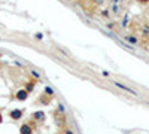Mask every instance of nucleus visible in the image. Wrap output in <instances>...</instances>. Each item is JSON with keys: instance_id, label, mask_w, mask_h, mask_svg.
Wrapping results in <instances>:
<instances>
[{"instance_id": "nucleus-1", "label": "nucleus", "mask_w": 149, "mask_h": 134, "mask_svg": "<svg viewBox=\"0 0 149 134\" xmlns=\"http://www.w3.org/2000/svg\"><path fill=\"white\" fill-rule=\"evenodd\" d=\"M112 84L115 85L116 88L122 89V91H125V93H128V94H131V95H134V97H139V93H137V91H134L133 88H130V86H127L125 84H122V82H119V80H112Z\"/></svg>"}, {"instance_id": "nucleus-2", "label": "nucleus", "mask_w": 149, "mask_h": 134, "mask_svg": "<svg viewBox=\"0 0 149 134\" xmlns=\"http://www.w3.org/2000/svg\"><path fill=\"white\" fill-rule=\"evenodd\" d=\"M124 42L127 45H130V46H133V48H136V46L140 45V39L137 37V36H134V34H125L124 36Z\"/></svg>"}, {"instance_id": "nucleus-3", "label": "nucleus", "mask_w": 149, "mask_h": 134, "mask_svg": "<svg viewBox=\"0 0 149 134\" xmlns=\"http://www.w3.org/2000/svg\"><path fill=\"white\" fill-rule=\"evenodd\" d=\"M15 98H16L18 101H25V100L29 98V93L25 91L24 88H21V89H18V91L15 93Z\"/></svg>"}, {"instance_id": "nucleus-4", "label": "nucleus", "mask_w": 149, "mask_h": 134, "mask_svg": "<svg viewBox=\"0 0 149 134\" xmlns=\"http://www.w3.org/2000/svg\"><path fill=\"white\" fill-rule=\"evenodd\" d=\"M31 119L34 122H43V121H45V112H43V110H36L31 115Z\"/></svg>"}, {"instance_id": "nucleus-5", "label": "nucleus", "mask_w": 149, "mask_h": 134, "mask_svg": "<svg viewBox=\"0 0 149 134\" xmlns=\"http://www.w3.org/2000/svg\"><path fill=\"white\" fill-rule=\"evenodd\" d=\"M131 24V16L128 15V14H124L122 15V18H121V21H119V25H121V29H127V27Z\"/></svg>"}, {"instance_id": "nucleus-6", "label": "nucleus", "mask_w": 149, "mask_h": 134, "mask_svg": "<svg viewBox=\"0 0 149 134\" xmlns=\"http://www.w3.org/2000/svg\"><path fill=\"white\" fill-rule=\"evenodd\" d=\"M22 110L21 109H14V110H11L9 112V116H11V119H14V121H18V119H21L22 118Z\"/></svg>"}, {"instance_id": "nucleus-7", "label": "nucleus", "mask_w": 149, "mask_h": 134, "mask_svg": "<svg viewBox=\"0 0 149 134\" xmlns=\"http://www.w3.org/2000/svg\"><path fill=\"white\" fill-rule=\"evenodd\" d=\"M109 11H110V14L112 15H115V16H118L119 14H121V5H118V3H110V6H109Z\"/></svg>"}, {"instance_id": "nucleus-8", "label": "nucleus", "mask_w": 149, "mask_h": 134, "mask_svg": "<svg viewBox=\"0 0 149 134\" xmlns=\"http://www.w3.org/2000/svg\"><path fill=\"white\" fill-rule=\"evenodd\" d=\"M140 36L143 40H149V24H143L140 29Z\"/></svg>"}, {"instance_id": "nucleus-9", "label": "nucleus", "mask_w": 149, "mask_h": 134, "mask_svg": "<svg viewBox=\"0 0 149 134\" xmlns=\"http://www.w3.org/2000/svg\"><path fill=\"white\" fill-rule=\"evenodd\" d=\"M43 95H46L49 98H54L55 97V89L52 88V86H49V85L43 86Z\"/></svg>"}, {"instance_id": "nucleus-10", "label": "nucleus", "mask_w": 149, "mask_h": 134, "mask_svg": "<svg viewBox=\"0 0 149 134\" xmlns=\"http://www.w3.org/2000/svg\"><path fill=\"white\" fill-rule=\"evenodd\" d=\"M20 134H33V128L30 124H22L20 127Z\"/></svg>"}, {"instance_id": "nucleus-11", "label": "nucleus", "mask_w": 149, "mask_h": 134, "mask_svg": "<svg viewBox=\"0 0 149 134\" xmlns=\"http://www.w3.org/2000/svg\"><path fill=\"white\" fill-rule=\"evenodd\" d=\"M34 86H36V80H29V82L25 84L24 89H25V91H27V93L30 94V93H33V89H34Z\"/></svg>"}, {"instance_id": "nucleus-12", "label": "nucleus", "mask_w": 149, "mask_h": 134, "mask_svg": "<svg viewBox=\"0 0 149 134\" xmlns=\"http://www.w3.org/2000/svg\"><path fill=\"white\" fill-rule=\"evenodd\" d=\"M30 76H31L34 80H40V79H42V75L39 73L36 69H30Z\"/></svg>"}, {"instance_id": "nucleus-13", "label": "nucleus", "mask_w": 149, "mask_h": 134, "mask_svg": "<svg viewBox=\"0 0 149 134\" xmlns=\"http://www.w3.org/2000/svg\"><path fill=\"white\" fill-rule=\"evenodd\" d=\"M55 112H57V113H60V115H64V116H66V113H67V112H66L64 104L61 103V101H58V103H57V110H55Z\"/></svg>"}, {"instance_id": "nucleus-14", "label": "nucleus", "mask_w": 149, "mask_h": 134, "mask_svg": "<svg viewBox=\"0 0 149 134\" xmlns=\"http://www.w3.org/2000/svg\"><path fill=\"white\" fill-rule=\"evenodd\" d=\"M100 15L104 18V20H109V18H110V11H109V7H103L101 11H100Z\"/></svg>"}, {"instance_id": "nucleus-15", "label": "nucleus", "mask_w": 149, "mask_h": 134, "mask_svg": "<svg viewBox=\"0 0 149 134\" xmlns=\"http://www.w3.org/2000/svg\"><path fill=\"white\" fill-rule=\"evenodd\" d=\"M94 6H103L104 3H106V0H91Z\"/></svg>"}, {"instance_id": "nucleus-16", "label": "nucleus", "mask_w": 149, "mask_h": 134, "mask_svg": "<svg viewBox=\"0 0 149 134\" xmlns=\"http://www.w3.org/2000/svg\"><path fill=\"white\" fill-rule=\"evenodd\" d=\"M49 100H51L49 97H46V95H42L39 101H40V104H48V101H49Z\"/></svg>"}, {"instance_id": "nucleus-17", "label": "nucleus", "mask_w": 149, "mask_h": 134, "mask_svg": "<svg viewBox=\"0 0 149 134\" xmlns=\"http://www.w3.org/2000/svg\"><path fill=\"white\" fill-rule=\"evenodd\" d=\"M63 134H75L72 130H70V128H64V131H63Z\"/></svg>"}, {"instance_id": "nucleus-18", "label": "nucleus", "mask_w": 149, "mask_h": 134, "mask_svg": "<svg viewBox=\"0 0 149 134\" xmlns=\"http://www.w3.org/2000/svg\"><path fill=\"white\" fill-rule=\"evenodd\" d=\"M137 2H139L140 5H148V3H149V0H137Z\"/></svg>"}, {"instance_id": "nucleus-19", "label": "nucleus", "mask_w": 149, "mask_h": 134, "mask_svg": "<svg viewBox=\"0 0 149 134\" xmlns=\"http://www.w3.org/2000/svg\"><path fill=\"white\" fill-rule=\"evenodd\" d=\"M101 75L103 76H106V78H109L110 75H109V71H106V70H101Z\"/></svg>"}, {"instance_id": "nucleus-20", "label": "nucleus", "mask_w": 149, "mask_h": 134, "mask_svg": "<svg viewBox=\"0 0 149 134\" xmlns=\"http://www.w3.org/2000/svg\"><path fill=\"white\" fill-rule=\"evenodd\" d=\"M124 0H110V3H118V5H121Z\"/></svg>"}, {"instance_id": "nucleus-21", "label": "nucleus", "mask_w": 149, "mask_h": 134, "mask_svg": "<svg viewBox=\"0 0 149 134\" xmlns=\"http://www.w3.org/2000/svg\"><path fill=\"white\" fill-rule=\"evenodd\" d=\"M34 37H36V39H39V40H42V39H43V36H42L40 33H37L36 36H34Z\"/></svg>"}, {"instance_id": "nucleus-22", "label": "nucleus", "mask_w": 149, "mask_h": 134, "mask_svg": "<svg viewBox=\"0 0 149 134\" xmlns=\"http://www.w3.org/2000/svg\"><path fill=\"white\" fill-rule=\"evenodd\" d=\"M2 121H3V118H2V113H0V124H2Z\"/></svg>"}, {"instance_id": "nucleus-23", "label": "nucleus", "mask_w": 149, "mask_h": 134, "mask_svg": "<svg viewBox=\"0 0 149 134\" xmlns=\"http://www.w3.org/2000/svg\"><path fill=\"white\" fill-rule=\"evenodd\" d=\"M148 24H149V18H148Z\"/></svg>"}, {"instance_id": "nucleus-24", "label": "nucleus", "mask_w": 149, "mask_h": 134, "mask_svg": "<svg viewBox=\"0 0 149 134\" xmlns=\"http://www.w3.org/2000/svg\"><path fill=\"white\" fill-rule=\"evenodd\" d=\"M148 106H149V101H148Z\"/></svg>"}, {"instance_id": "nucleus-25", "label": "nucleus", "mask_w": 149, "mask_h": 134, "mask_svg": "<svg viewBox=\"0 0 149 134\" xmlns=\"http://www.w3.org/2000/svg\"><path fill=\"white\" fill-rule=\"evenodd\" d=\"M0 57H2V54H0Z\"/></svg>"}]
</instances>
